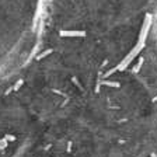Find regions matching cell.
I'll return each instance as SVG.
<instances>
[{
	"label": "cell",
	"mask_w": 157,
	"mask_h": 157,
	"mask_svg": "<svg viewBox=\"0 0 157 157\" xmlns=\"http://www.w3.org/2000/svg\"><path fill=\"white\" fill-rule=\"evenodd\" d=\"M48 0H0V77L23 67L42 35Z\"/></svg>",
	"instance_id": "obj_1"
},
{
	"label": "cell",
	"mask_w": 157,
	"mask_h": 157,
	"mask_svg": "<svg viewBox=\"0 0 157 157\" xmlns=\"http://www.w3.org/2000/svg\"><path fill=\"white\" fill-rule=\"evenodd\" d=\"M154 36H156V44H157V13H156V20H154Z\"/></svg>",
	"instance_id": "obj_2"
}]
</instances>
